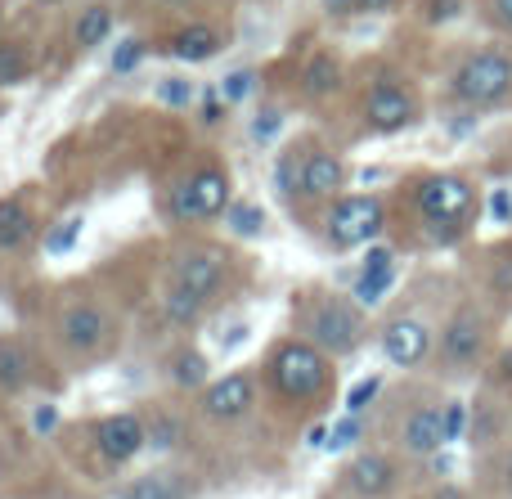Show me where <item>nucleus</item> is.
Instances as JSON below:
<instances>
[{
  "instance_id": "nucleus-1",
  "label": "nucleus",
  "mask_w": 512,
  "mask_h": 499,
  "mask_svg": "<svg viewBox=\"0 0 512 499\" xmlns=\"http://www.w3.org/2000/svg\"><path fill=\"white\" fill-rule=\"evenodd\" d=\"M450 95L468 113H486V108L504 104L512 95V45H481V50H472L454 68Z\"/></svg>"
},
{
  "instance_id": "nucleus-2",
  "label": "nucleus",
  "mask_w": 512,
  "mask_h": 499,
  "mask_svg": "<svg viewBox=\"0 0 512 499\" xmlns=\"http://www.w3.org/2000/svg\"><path fill=\"white\" fill-rule=\"evenodd\" d=\"M414 203H418V216L432 225L436 239L454 243L472 225V216H477V189H472L468 176L441 171V176H427L414 189Z\"/></svg>"
},
{
  "instance_id": "nucleus-3",
  "label": "nucleus",
  "mask_w": 512,
  "mask_h": 499,
  "mask_svg": "<svg viewBox=\"0 0 512 499\" xmlns=\"http://www.w3.org/2000/svg\"><path fill=\"white\" fill-rule=\"evenodd\" d=\"M333 383V365L315 342H279L270 356V387L283 401H319Z\"/></svg>"
},
{
  "instance_id": "nucleus-4",
  "label": "nucleus",
  "mask_w": 512,
  "mask_h": 499,
  "mask_svg": "<svg viewBox=\"0 0 512 499\" xmlns=\"http://www.w3.org/2000/svg\"><path fill=\"white\" fill-rule=\"evenodd\" d=\"M387 225V207L382 198L373 194H351V198H337L333 212H328V239L333 248H364L373 243Z\"/></svg>"
},
{
  "instance_id": "nucleus-5",
  "label": "nucleus",
  "mask_w": 512,
  "mask_h": 499,
  "mask_svg": "<svg viewBox=\"0 0 512 499\" xmlns=\"http://www.w3.org/2000/svg\"><path fill=\"white\" fill-rule=\"evenodd\" d=\"M364 320L355 306L346 302H324L315 315H310V342H315L324 356H351L360 347Z\"/></svg>"
},
{
  "instance_id": "nucleus-6",
  "label": "nucleus",
  "mask_w": 512,
  "mask_h": 499,
  "mask_svg": "<svg viewBox=\"0 0 512 499\" xmlns=\"http://www.w3.org/2000/svg\"><path fill=\"white\" fill-rule=\"evenodd\" d=\"M414 117H418V104L400 81H378V86L364 95V122H369V131H378V135L405 131Z\"/></svg>"
},
{
  "instance_id": "nucleus-7",
  "label": "nucleus",
  "mask_w": 512,
  "mask_h": 499,
  "mask_svg": "<svg viewBox=\"0 0 512 499\" xmlns=\"http://www.w3.org/2000/svg\"><path fill=\"white\" fill-rule=\"evenodd\" d=\"M95 446L108 464H126L149 446V423L140 414H108L95 423Z\"/></svg>"
},
{
  "instance_id": "nucleus-8",
  "label": "nucleus",
  "mask_w": 512,
  "mask_h": 499,
  "mask_svg": "<svg viewBox=\"0 0 512 499\" xmlns=\"http://www.w3.org/2000/svg\"><path fill=\"white\" fill-rule=\"evenodd\" d=\"M382 356L396 369H414L432 356V329L414 315H396V320L382 329Z\"/></svg>"
},
{
  "instance_id": "nucleus-9",
  "label": "nucleus",
  "mask_w": 512,
  "mask_h": 499,
  "mask_svg": "<svg viewBox=\"0 0 512 499\" xmlns=\"http://www.w3.org/2000/svg\"><path fill=\"white\" fill-rule=\"evenodd\" d=\"M481 351H486V320L472 306H463V311H454V320L441 333V360L463 369V365H477Z\"/></svg>"
},
{
  "instance_id": "nucleus-10",
  "label": "nucleus",
  "mask_w": 512,
  "mask_h": 499,
  "mask_svg": "<svg viewBox=\"0 0 512 499\" xmlns=\"http://www.w3.org/2000/svg\"><path fill=\"white\" fill-rule=\"evenodd\" d=\"M108 333H113L108 315L99 311V306H90V302L68 306V311L59 315V338H63V347L77 351V356H90V351H99L108 342Z\"/></svg>"
},
{
  "instance_id": "nucleus-11",
  "label": "nucleus",
  "mask_w": 512,
  "mask_h": 499,
  "mask_svg": "<svg viewBox=\"0 0 512 499\" xmlns=\"http://www.w3.org/2000/svg\"><path fill=\"white\" fill-rule=\"evenodd\" d=\"M176 288H185V293H194L198 302H212L216 293L225 288V257L221 252H189V257L176 261V279H171Z\"/></svg>"
},
{
  "instance_id": "nucleus-12",
  "label": "nucleus",
  "mask_w": 512,
  "mask_h": 499,
  "mask_svg": "<svg viewBox=\"0 0 512 499\" xmlns=\"http://www.w3.org/2000/svg\"><path fill=\"white\" fill-rule=\"evenodd\" d=\"M252 410V378L248 374H225L203 392V414L216 423H234Z\"/></svg>"
},
{
  "instance_id": "nucleus-13",
  "label": "nucleus",
  "mask_w": 512,
  "mask_h": 499,
  "mask_svg": "<svg viewBox=\"0 0 512 499\" xmlns=\"http://www.w3.org/2000/svg\"><path fill=\"white\" fill-rule=\"evenodd\" d=\"M400 446L409 455L427 459L445 446V419H441V405H418L405 423H400Z\"/></svg>"
},
{
  "instance_id": "nucleus-14",
  "label": "nucleus",
  "mask_w": 512,
  "mask_h": 499,
  "mask_svg": "<svg viewBox=\"0 0 512 499\" xmlns=\"http://www.w3.org/2000/svg\"><path fill=\"white\" fill-rule=\"evenodd\" d=\"M391 279H396V252L391 248H369V257H364L360 275H355V284H351L355 306H378L382 297H387Z\"/></svg>"
},
{
  "instance_id": "nucleus-15",
  "label": "nucleus",
  "mask_w": 512,
  "mask_h": 499,
  "mask_svg": "<svg viewBox=\"0 0 512 499\" xmlns=\"http://www.w3.org/2000/svg\"><path fill=\"white\" fill-rule=\"evenodd\" d=\"M189 198H194V216L198 221H216V216L230 212V180L221 167H203L189 176Z\"/></svg>"
},
{
  "instance_id": "nucleus-16",
  "label": "nucleus",
  "mask_w": 512,
  "mask_h": 499,
  "mask_svg": "<svg viewBox=\"0 0 512 499\" xmlns=\"http://www.w3.org/2000/svg\"><path fill=\"white\" fill-rule=\"evenodd\" d=\"M346 486L364 499H382V495H391V486H396V464H391L387 455H360V459H351V468H346Z\"/></svg>"
},
{
  "instance_id": "nucleus-17",
  "label": "nucleus",
  "mask_w": 512,
  "mask_h": 499,
  "mask_svg": "<svg viewBox=\"0 0 512 499\" xmlns=\"http://www.w3.org/2000/svg\"><path fill=\"white\" fill-rule=\"evenodd\" d=\"M342 180H346V167L333 153L315 149L301 158V198H333L342 189Z\"/></svg>"
},
{
  "instance_id": "nucleus-18",
  "label": "nucleus",
  "mask_w": 512,
  "mask_h": 499,
  "mask_svg": "<svg viewBox=\"0 0 512 499\" xmlns=\"http://www.w3.org/2000/svg\"><path fill=\"white\" fill-rule=\"evenodd\" d=\"M221 45H225L221 32H212L207 23H189L167 41V54L180 63H207L212 54H221Z\"/></svg>"
},
{
  "instance_id": "nucleus-19",
  "label": "nucleus",
  "mask_w": 512,
  "mask_h": 499,
  "mask_svg": "<svg viewBox=\"0 0 512 499\" xmlns=\"http://www.w3.org/2000/svg\"><path fill=\"white\" fill-rule=\"evenodd\" d=\"M122 499H189V482L180 473H144L126 486Z\"/></svg>"
},
{
  "instance_id": "nucleus-20",
  "label": "nucleus",
  "mask_w": 512,
  "mask_h": 499,
  "mask_svg": "<svg viewBox=\"0 0 512 499\" xmlns=\"http://www.w3.org/2000/svg\"><path fill=\"white\" fill-rule=\"evenodd\" d=\"M32 239V212L18 198H0V252H14Z\"/></svg>"
},
{
  "instance_id": "nucleus-21",
  "label": "nucleus",
  "mask_w": 512,
  "mask_h": 499,
  "mask_svg": "<svg viewBox=\"0 0 512 499\" xmlns=\"http://www.w3.org/2000/svg\"><path fill=\"white\" fill-rule=\"evenodd\" d=\"M337 86H342L337 59L333 54H315V59L306 63V72H301V90H306V95H333Z\"/></svg>"
},
{
  "instance_id": "nucleus-22",
  "label": "nucleus",
  "mask_w": 512,
  "mask_h": 499,
  "mask_svg": "<svg viewBox=\"0 0 512 499\" xmlns=\"http://www.w3.org/2000/svg\"><path fill=\"white\" fill-rule=\"evenodd\" d=\"M171 383L185 387V392L207 387V356L203 351H180V356L171 360Z\"/></svg>"
},
{
  "instance_id": "nucleus-23",
  "label": "nucleus",
  "mask_w": 512,
  "mask_h": 499,
  "mask_svg": "<svg viewBox=\"0 0 512 499\" xmlns=\"http://www.w3.org/2000/svg\"><path fill=\"white\" fill-rule=\"evenodd\" d=\"M27 383V351L18 342H0V387L5 392H18Z\"/></svg>"
},
{
  "instance_id": "nucleus-24",
  "label": "nucleus",
  "mask_w": 512,
  "mask_h": 499,
  "mask_svg": "<svg viewBox=\"0 0 512 499\" xmlns=\"http://www.w3.org/2000/svg\"><path fill=\"white\" fill-rule=\"evenodd\" d=\"M108 32H113V14H108L104 5H90L86 14L77 18V45H81V50H95Z\"/></svg>"
},
{
  "instance_id": "nucleus-25",
  "label": "nucleus",
  "mask_w": 512,
  "mask_h": 499,
  "mask_svg": "<svg viewBox=\"0 0 512 499\" xmlns=\"http://www.w3.org/2000/svg\"><path fill=\"white\" fill-rule=\"evenodd\" d=\"M203 306L207 302H198L194 293H185V288H176V284H171L167 297H162V311H167L171 324H194L198 315H203Z\"/></svg>"
},
{
  "instance_id": "nucleus-26",
  "label": "nucleus",
  "mask_w": 512,
  "mask_h": 499,
  "mask_svg": "<svg viewBox=\"0 0 512 499\" xmlns=\"http://www.w3.org/2000/svg\"><path fill=\"white\" fill-rule=\"evenodd\" d=\"M225 225H230L239 239H256V234L265 230V212L256 203H230V212H225Z\"/></svg>"
},
{
  "instance_id": "nucleus-27",
  "label": "nucleus",
  "mask_w": 512,
  "mask_h": 499,
  "mask_svg": "<svg viewBox=\"0 0 512 499\" xmlns=\"http://www.w3.org/2000/svg\"><path fill=\"white\" fill-rule=\"evenodd\" d=\"M301 158H306V153L288 149L279 158V167H274V189H279L283 198H301Z\"/></svg>"
},
{
  "instance_id": "nucleus-28",
  "label": "nucleus",
  "mask_w": 512,
  "mask_h": 499,
  "mask_svg": "<svg viewBox=\"0 0 512 499\" xmlns=\"http://www.w3.org/2000/svg\"><path fill=\"white\" fill-rule=\"evenodd\" d=\"M81 216H68V221L63 225H54L50 230V239H45V252H50V257H59V252H72L77 248V239H81Z\"/></svg>"
},
{
  "instance_id": "nucleus-29",
  "label": "nucleus",
  "mask_w": 512,
  "mask_h": 499,
  "mask_svg": "<svg viewBox=\"0 0 512 499\" xmlns=\"http://www.w3.org/2000/svg\"><path fill=\"white\" fill-rule=\"evenodd\" d=\"M144 63V41H135V36H126L122 45H117L113 50V63H108V68L117 72V77H126V72H135Z\"/></svg>"
},
{
  "instance_id": "nucleus-30",
  "label": "nucleus",
  "mask_w": 512,
  "mask_h": 499,
  "mask_svg": "<svg viewBox=\"0 0 512 499\" xmlns=\"http://www.w3.org/2000/svg\"><path fill=\"white\" fill-rule=\"evenodd\" d=\"M256 90V72L252 68H239V72H230V77L221 81V95H225V104H243Z\"/></svg>"
},
{
  "instance_id": "nucleus-31",
  "label": "nucleus",
  "mask_w": 512,
  "mask_h": 499,
  "mask_svg": "<svg viewBox=\"0 0 512 499\" xmlns=\"http://www.w3.org/2000/svg\"><path fill=\"white\" fill-rule=\"evenodd\" d=\"M180 437H185V428H180V419H153L149 423V446H158V450H171V446H180Z\"/></svg>"
},
{
  "instance_id": "nucleus-32",
  "label": "nucleus",
  "mask_w": 512,
  "mask_h": 499,
  "mask_svg": "<svg viewBox=\"0 0 512 499\" xmlns=\"http://www.w3.org/2000/svg\"><path fill=\"white\" fill-rule=\"evenodd\" d=\"M441 419H445V446H450V441H463V432H468V405H463V401H445L441 405Z\"/></svg>"
},
{
  "instance_id": "nucleus-33",
  "label": "nucleus",
  "mask_w": 512,
  "mask_h": 499,
  "mask_svg": "<svg viewBox=\"0 0 512 499\" xmlns=\"http://www.w3.org/2000/svg\"><path fill=\"white\" fill-rule=\"evenodd\" d=\"M158 99H162L167 108H189V104H194V86H189L185 77H167V81L158 86Z\"/></svg>"
},
{
  "instance_id": "nucleus-34",
  "label": "nucleus",
  "mask_w": 512,
  "mask_h": 499,
  "mask_svg": "<svg viewBox=\"0 0 512 499\" xmlns=\"http://www.w3.org/2000/svg\"><path fill=\"white\" fill-rule=\"evenodd\" d=\"M360 437H364V423H360V414H351V419H342L337 428H328V450H346Z\"/></svg>"
},
{
  "instance_id": "nucleus-35",
  "label": "nucleus",
  "mask_w": 512,
  "mask_h": 499,
  "mask_svg": "<svg viewBox=\"0 0 512 499\" xmlns=\"http://www.w3.org/2000/svg\"><path fill=\"white\" fill-rule=\"evenodd\" d=\"M27 72V59L18 45H0V86H9V81H18Z\"/></svg>"
},
{
  "instance_id": "nucleus-36",
  "label": "nucleus",
  "mask_w": 512,
  "mask_h": 499,
  "mask_svg": "<svg viewBox=\"0 0 512 499\" xmlns=\"http://www.w3.org/2000/svg\"><path fill=\"white\" fill-rule=\"evenodd\" d=\"M378 392H382V378H364V383H355L351 396H346V410H351V414H364V410H369V401H373Z\"/></svg>"
},
{
  "instance_id": "nucleus-37",
  "label": "nucleus",
  "mask_w": 512,
  "mask_h": 499,
  "mask_svg": "<svg viewBox=\"0 0 512 499\" xmlns=\"http://www.w3.org/2000/svg\"><path fill=\"white\" fill-rule=\"evenodd\" d=\"M279 126H283V113H279V108H265V113H256V122H252V140L256 144H270L274 135H279Z\"/></svg>"
},
{
  "instance_id": "nucleus-38",
  "label": "nucleus",
  "mask_w": 512,
  "mask_h": 499,
  "mask_svg": "<svg viewBox=\"0 0 512 499\" xmlns=\"http://www.w3.org/2000/svg\"><path fill=\"white\" fill-rule=\"evenodd\" d=\"M171 216H176V221H198L194 216V198H189V180H180V185H171Z\"/></svg>"
},
{
  "instance_id": "nucleus-39",
  "label": "nucleus",
  "mask_w": 512,
  "mask_h": 499,
  "mask_svg": "<svg viewBox=\"0 0 512 499\" xmlns=\"http://www.w3.org/2000/svg\"><path fill=\"white\" fill-rule=\"evenodd\" d=\"M459 14H463V0H432V9H427V23L445 27V23H454Z\"/></svg>"
},
{
  "instance_id": "nucleus-40",
  "label": "nucleus",
  "mask_w": 512,
  "mask_h": 499,
  "mask_svg": "<svg viewBox=\"0 0 512 499\" xmlns=\"http://www.w3.org/2000/svg\"><path fill=\"white\" fill-rule=\"evenodd\" d=\"M198 113H203V122H216V117L225 113V95H221V86H207V90H203V104H198Z\"/></svg>"
},
{
  "instance_id": "nucleus-41",
  "label": "nucleus",
  "mask_w": 512,
  "mask_h": 499,
  "mask_svg": "<svg viewBox=\"0 0 512 499\" xmlns=\"http://www.w3.org/2000/svg\"><path fill=\"white\" fill-rule=\"evenodd\" d=\"M490 27L512 36V0H490Z\"/></svg>"
},
{
  "instance_id": "nucleus-42",
  "label": "nucleus",
  "mask_w": 512,
  "mask_h": 499,
  "mask_svg": "<svg viewBox=\"0 0 512 499\" xmlns=\"http://www.w3.org/2000/svg\"><path fill=\"white\" fill-rule=\"evenodd\" d=\"M490 212H495V221H508V216H512V198L504 194V189L490 198Z\"/></svg>"
},
{
  "instance_id": "nucleus-43",
  "label": "nucleus",
  "mask_w": 512,
  "mask_h": 499,
  "mask_svg": "<svg viewBox=\"0 0 512 499\" xmlns=\"http://www.w3.org/2000/svg\"><path fill=\"white\" fill-rule=\"evenodd\" d=\"M54 419H59V414H54L50 405H41V410H36V432H50V428H54Z\"/></svg>"
},
{
  "instance_id": "nucleus-44",
  "label": "nucleus",
  "mask_w": 512,
  "mask_h": 499,
  "mask_svg": "<svg viewBox=\"0 0 512 499\" xmlns=\"http://www.w3.org/2000/svg\"><path fill=\"white\" fill-rule=\"evenodd\" d=\"M306 441H310V446H328V428H324V423H315V428L306 432Z\"/></svg>"
},
{
  "instance_id": "nucleus-45",
  "label": "nucleus",
  "mask_w": 512,
  "mask_h": 499,
  "mask_svg": "<svg viewBox=\"0 0 512 499\" xmlns=\"http://www.w3.org/2000/svg\"><path fill=\"white\" fill-rule=\"evenodd\" d=\"M324 5L333 9V14H351V9H360V5H355V0H324Z\"/></svg>"
},
{
  "instance_id": "nucleus-46",
  "label": "nucleus",
  "mask_w": 512,
  "mask_h": 499,
  "mask_svg": "<svg viewBox=\"0 0 512 499\" xmlns=\"http://www.w3.org/2000/svg\"><path fill=\"white\" fill-rule=\"evenodd\" d=\"M355 5H360V9H373V14H378V9H391L396 0H355Z\"/></svg>"
},
{
  "instance_id": "nucleus-47",
  "label": "nucleus",
  "mask_w": 512,
  "mask_h": 499,
  "mask_svg": "<svg viewBox=\"0 0 512 499\" xmlns=\"http://www.w3.org/2000/svg\"><path fill=\"white\" fill-rule=\"evenodd\" d=\"M436 499H468V495H463V491H459V486H445V491H441V495H436Z\"/></svg>"
},
{
  "instance_id": "nucleus-48",
  "label": "nucleus",
  "mask_w": 512,
  "mask_h": 499,
  "mask_svg": "<svg viewBox=\"0 0 512 499\" xmlns=\"http://www.w3.org/2000/svg\"><path fill=\"white\" fill-rule=\"evenodd\" d=\"M504 486L512 491V450H508V459H504Z\"/></svg>"
},
{
  "instance_id": "nucleus-49",
  "label": "nucleus",
  "mask_w": 512,
  "mask_h": 499,
  "mask_svg": "<svg viewBox=\"0 0 512 499\" xmlns=\"http://www.w3.org/2000/svg\"><path fill=\"white\" fill-rule=\"evenodd\" d=\"M162 5H171V9H180V5H194V0H162Z\"/></svg>"
},
{
  "instance_id": "nucleus-50",
  "label": "nucleus",
  "mask_w": 512,
  "mask_h": 499,
  "mask_svg": "<svg viewBox=\"0 0 512 499\" xmlns=\"http://www.w3.org/2000/svg\"><path fill=\"white\" fill-rule=\"evenodd\" d=\"M45 5H54V0H45Z\"/></svg>"
}]
</instances>
